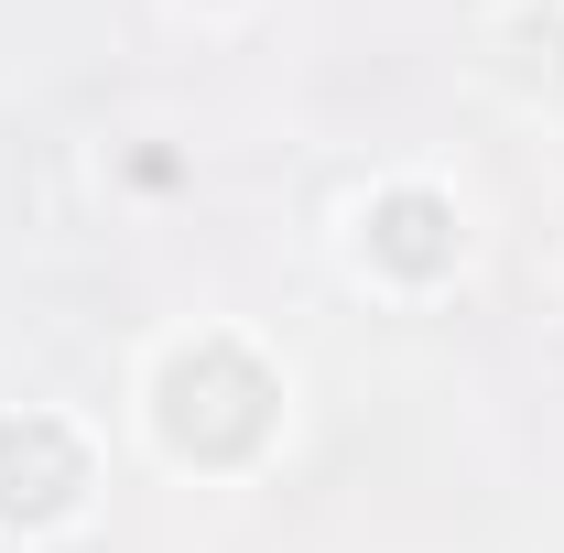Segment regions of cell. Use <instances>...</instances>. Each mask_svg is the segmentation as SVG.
Listing matches in <instances>:
<instances>
[{
	"label": "cell",
	"mask_w": 564,
	"mask_h": 553,
	"mask_svg": "<svg viewBox=\"0 0 564 553\" xmlns=\"http://www.w3.org/2000/svg\"><path fill=\"white\" fill-rule=\"evenodd\" d=\"M76 488H87V456H76V434L55 413H11L0 423V521H55L76 510Z\"/></svg>",
	"instance_id": "2"
},
{
	"label": "cell",
	"mask_w": 564,
	"mask_h": 553,
	"mask_svg": "<svg viewBox=\"0 0 564 553\" xmlns=\"http://www.w3.org/2000/svg\"><path fill=\"white\" fill-rule=\"evenodd\" d=\"M272 369L250 358V347L228 337H196L163 358V380H152V423H163V445L174 456H196V467H239L261 434H272Z\"/></svg>",
	"instance_id": "1"
},
{
	"label": "cell",
	"mask_w": 564,
	"mask_h": 553,
	"mask_svg": "<svg viewBox=\"0 0 564 553\" xmlns=\"http://www.w3.org/2000/svg\"><path fill=\"white\" fill-rule=\"evenodd\" d=\"M510 76L521 87H564V22L554 11H521L510 22Z\"/></svg>",
	"instance_id": "4"
},
{
	"label": "cell",
	"mask_w": 564,
	"mask_h": 553,
	"mask_svg": "<svg viewBox=\"0 0 564 553\" xmlns=\"http://www.w3.org/2000/svg\"><path fill=\"white\" fill-rule=\"evenodd\" d=\"M369 261H380V272H402V282L456 272V207H445V196H423V185L380 196V207H369Z\"/></svg>",
	"instance_id": "3"
}]
</instances>
